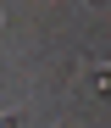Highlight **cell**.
Segmentation results:
<instances>
[{
    "label": "cell",
    "instance_id": "cell-2",
    "mask_svg": "<svg viewBox=\"0 0 111 128\" xmlns=\"http://www.w3.org/2000/svg\"><path fill=\"white\" fill-rule=\"evenodd\" d=\"M0 128H22V117H17V112H6V117H0Z\"/></svg>",
    "mask_w": 111,
    "mask_h": 128
},
{
    "label": "cell",
    "instance_id": "cell-4",
    "mask_svg": "<svg viewBox=\"0 0 111 128\" xmlns=\"http://www.w3.org/2000/svg\"><path fill=\"white\" fill-rule=\"evenodd\" d=\"M89 6H95V0H89Z\"/></svg>",
    "mask_w": 111,
    "mask_h": 128
},
{
    "label": "cell",
    "instance_id": "cell-1",
    "mask_svg": "<svg viewBox=\"0 0 111 128\" xmlns=\"http://www.w3.org/2000/svg\"><path fill=\"white\" fill-rule=\"evenodd\" d=\"M89 84H95V95L106 100L111 95V61H95V67H89Z\"/></svg>",
    "mask_w": 111,
    "mask_h": 128
},
{
    "label": "cell",
    "instance_id": "cell-3",
    "mask_svg": "<svg viewBox=\"0 0 111 128\" xmlns=\"http://www.w3.org/2000/svg\"><path fill=\"white\" fill-rule=\"evenodd\" d=\"M0 22H6V6H0Z\"/></svg>",
    "mask_w": 111,
    "mask_h": 128
}]
</instances>
